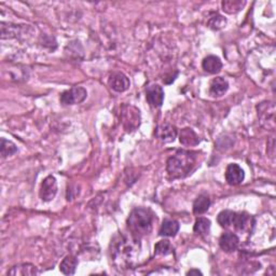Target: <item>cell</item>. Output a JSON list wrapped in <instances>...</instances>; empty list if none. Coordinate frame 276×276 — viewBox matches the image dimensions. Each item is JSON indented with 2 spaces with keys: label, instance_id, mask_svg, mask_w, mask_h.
<instances>
[{
  "label": "cell",
  "instance_id": "19",
  "mask_svg": "<svg viewBox=\"0 0 276 276\" xmlns=\"http://www.w3.org/2000/svg\"><path fill=\"white\" fill-rule=\"evenodd\" d=\"M210 230H211V220L204 217L197 218L193 227L194 233L199 234L201 236H205L210 233Z\"/></svg>",
  "mask_w": 276,
  "mask_h": 276
},
{
  "label": "cell",
  "instance_id": "13",
  "mask_svg": "<svg viewBox=\"0 0 276 276\" xmlns=\"http://www.w3.org/2000/svg\"><path fill=\"white\" fill-rule=\"evenodd\" d=\"M157 136L164 143L174 142L177 137V128L170 124H163L157 128Z\"/></svg>",
  "mask_w": 276,
  "mask_h": 276
},
{
  "label": "cell",
  "instance_id": "12",
  "mask_svg": "<svg viewBox=\"0 0 276 276\" xmlns=\"http://www.w3.org/2000/svg\"><path fill=\"white\" fill-rule=\"evenodd\" d=\"M202 67H203V69L208 72V74L215 75L221 70L222 63L218 56L210 55L203 60Z\"/></svg>",
  "mask_w": 276,
  "mask_h": 276
},
{
  "label": "cell",
  "instance_id": "27",
  "mask_svg": "<svg viewBox=\"0 0 276 276\" xmlns=\"http://www.w3.org/2000/svg\"><path fill=\"white\" fill-rule=\"evenodd\" d=\"M120 242H121V243H120V245H121L122 248H123V247H124V241H120ZM117 249H118V251H121V247L118 246V248H117ZM120 254H121V252H118V256H119Z\"/></svg>",
  "mask_w": 276,
  "mask_h": 276
},
{
  "label": "cell",
  "instance_id": "18",
  "mask_svg": "<svg viewBox=\"0 0 276 276\" xmlns=\"http://www.w3.org/2000/svg\"><path fill=\"white\" fill-rule=\"evenodd\" d=\"M39 272L36 269V267H34L33 264H19L15 265L11 270L8 271V275H22V276H26V275H36L38 274Z\"/></svg>",
  "mask_w": 276,
  "mask_h": 276
},
{
  "label": "cell",
  "instance_id": "17",
  "mask_svg": "<svg viewBox=\"0 0 276 276\" xmlns=\"http://www.w3.org/2000/svg\"><path fill=\"white\" fill-rule=\"evenodd\" d=\"M179 231V223L176 220L165 219L161 226L159 234L161 236H175Z\"/></svg>",
  "mask_w": 276,
  "mask_h": 276
},
{
  "label": "cell",
  "instance_id": "11",
  "mask_svg": "<svg viewBox=\"0 0 276 276\" xmlns=\"http://www.w3.org/2000/svg\"><path fill=\"white\" fill-rule=\"evenodd\" d=\"M229 88L228 81L222 77H217L212 79L210 85V94L212 97H220L226 94Z\"/></svg>",
  "mask_w": 276,
  "mask_h": 276
},
{
  "label": "cell",
  "instance_id": "15",
  "mask_svg": "<svg viewBox=\"0 0 276 276\" xmlns=\"http://www.w3.org/2000/svg\"><path fill=\"white\" fill-rule=\"evenodd\" d=\"M78 267V259L75 256L68 255L60 264L61 272L65 275H74Z\"/></svg>",
  "mask_w": 276,
  "mask_h": 276
},
{
  "label": "cell",
  "instance_id": "26",
  "mask_svg": "<svg viewBox=\"0 0 276 276\" xmlns=\"http://www.w3.org/2000/svg\"><path fill=\"white\" fill-rule=\"evenodd\" d=\"M187 275H202V272L199 270H190Z\"/></svg>",
  "mask_w": 276,
  "mask_h": 276
},
{
  "label": "cell",
  "instance_id": "3",
  "mask_svg": "<svg viewBox=\"0 0 276 276\" xmlns=\"http://www.w3.org/2000/svg\"><path fill=\"white\" fill-rule=\"evenodd\" d=\"M87 92L82 86H74L62 93L61 103L63 105H77L80 104L86 98Z\"/></svg>",
  "mask_w": 276,
  "mask_h": 276
},
{
  "label": "cell",
  "instance_id": "21",
  "mask_svg": "<svg viewBox=\"0 0 276 276\" xmlns=\"http://www.w3.org/2000/svg\"><path fill=\"white\" fill-rule=\"evenodd\" d=\"M249 216L247 213L245 212H239V213H235V217H234V221H233V226L236 230H245L247 228L248 222H249Z\"/></svg>",
  "mask_w": 276,
  "mask_h": 276
},
{
  "label": "cell",
  "instance_id": "5",
  "mask_svg": "<svg viewBox=\"0 0 276 276\" xmlns=\"http://www.w3.org/2000/svg\"><path fill=\"white\" fill-rule=\"evenodd\" d=\"M57 193V182L54 176H48L41 184L39 195L41 200L44 202H50L55 197Z\"/></svg>",
  "mask_w": 276,
  "mask_h": 276
},
{
  "label": "cell",
  "instance_id": "6",
  "mask_svg": "<svg viewBox=\"0 0 276 276\" xmlns=\"http://www.w3.org/2000/svg\"><path fill=\"white\" fill-rule=\"evenodd\" d=\"M146 98L153 107H161L164 101V91L159 85H151L146 88Z\"/></svg>",
  "mask_w": 276,
  "mask_h": 276
},
{
  "label": "cell",
  "instance_id": "22",
  "mask_svg": "<svg viewBox=\"0 0 276 276\" xmlns=\"http://www.w3.org/2000/svg\"><path fill=\"white\" fill-rule=\"evenodd\" d=\"M0 149H1L2 158L10 157V155L18 152V147L15 146V144L4 138L1 139V147H0Z\"/></svg>",
  "mask_w": 276,
  "mask_h": 276
},
{
  "label": "cell",
  "instance_id": "2",
  "mask_svg": "<svg viewBox=\"0 0 276 276\" xmlns=\"http://www.w3.org/2000/svg\"><path fill=\"white\" fill-rule=\"evenodd\" d=\"M153 213L148 208L138 207L131 212L127 219V227L135 238L138 239L151 231Z\"/></svg>",
  "mask_w": 276,
  "mask_h": 276
},
{
  "label": "cell",
  "instance_id": "23",
  "mask_svg": "<svg viewBox=\"0 0 276 276\" xmlns=\"http://www.w3.org/2000/svg\"><path fill=\"white\" fill-rule=\"evenodd\" d=\"M245 2L242 1H236V0H234V1H223L222 2V10L227 13H236L238 12L239 10H241L244 7Z\"/></svg>",
  "mask_w": 276,
  "mask_h": 276
},
{
  "label": "cell",
  "instance_id": "25",
  "mask_svg": "<svg viewBox=\"0 0 276 276\" xmlns=\"http://www.w3.org/2000/svg\"><path fill=\"white\" fill-rule=\"evenodd\" d=\"M226 24H227V20L219 14L213 15V17L208 21V26L212 29H220L222 27H225Z\"/></svg>",
  "mask_w": 276,
  "mask_h": 276
},
{
  "label": "cell",
  "instance_id": "8",
  "mask_svg": "<svg viewBox=\"0 0 276 276\" xmlns=\"http://www.w3.org/2000/svg\"><path fill=\"white\" fill-rule=\"evenodd\" d=\"M133 106H127L123 110V124L127 131H134L139 126V110L136 108L133 110Z\"/></svg>",
  "mask_w": 276,
  "mask_h": 276
},
{
  "label": "cell",
  "instance_id": "10",
  "mask_svg": "<svg viewBox=\"0 0 276 276\" xmlns=\"http://www.w3.org/2000/svg\"><path fill=\"white\" fill-rule=\"evenodd\" d=\"M219 245L223 252L233 253L235 252L238 247L239 238L237 237L236 234H234L232 232H226L220 236Z\"/></svg>",
  "mask_w": 276,
  "mask_h": 276
},
{
  "label": "cell",
  "instance_id": "14",
  "mask_svg": "<svg viewBox=\"0 0 276 276\" xmlns=\"http://www.w3.org/2000/svg\"><path fill=\"white\" fill-rule=\"evenodd\" d=\"M179 142L181 145L186 146V147H192V146L199 145L200 139L193 129L190 127H186L181 129L179 134Z\"/></svg>",
  "mask_w": 276,
  "mask_h": 276
},
{
  "label": "cell",
  "instance_id": "24",
  "mask_svg": "<svg viewBox=\"0 0 276 276\" xmlns=\"http://www.w3.org/2000/svg\"><path fill=\"white\" fill-rule=\"evenodd\" d=\"M171 252V245L169 239H163V241H160L159 243L155 244L154 247V254L158 255V256H165V255H169Z\"/></svg>",
  "mask_w": 276,
  "mask_h": 276
},
{
  "label": "cell",
  "instance_id": "20",
  "mask_svg": "<svg viewBox=\"0 0 276 276\" xmlns=\"http://www.w3.org/2000/svg\"><path fill=\"white\" fill-rule=\"evenodd\" d=\"M235 213H236L235 212H232V211H222L219 215H218L217 221L223 228L232 227Z\"/></svg>",
  "mask_w": 276,
  "mask_h": 276
},
{
  "label": "cell",
  "instance_id": "16",
  "mask_svg": "<svg viewBox=\"0 0 276 276\" xmlns=\"http://www.w3.org/2000/svg\"><path fill=\"white\" fill-rule=\"evenodd\" d=\"M211 207V199L207 194H200L193 203L194 215H202L205 213Z\"/></svg>",
  "mask_w": 276,
  "mask_h": 276
},
{
  "label": "cell",
  "instance_id": "1",
  "mask_svg": "<svg viewBox=\"0 0 276 276\" xmlns=\"http://www.w3.org/2000/svg\"><path fill=\"white\" fill-rule=\"evenodd\" d=\"M196 163V153L192 151L179 150L169 158L166 171L171 179H179L188 176Z\"/></svg>",
  "mask_w": 276,
  "mask_h": 276
},
{
  "label": "cell",
  "instance_id": "4",
  "mask_svg": "<svg viewBox=\"0 0 276 276\" xmlns=\"http://www.w3.org/2000/svg\"><path fill=\"white\" fill-rule=\"evenodd\" d=\"M258 116L261 123L268 128H274L275 126V106L272 102L261 103L257 107Z\"/></svg>",
  "mask_w": 276,
  "mask_h": 276
},
{
  "label": "cell",
  "instance_id": "9",
  "mask_svg": "<svg viewBox=\"0 0 276 276\" xmlns=\"http://www.w3.org/2000/svg\"><path fill=\"white\" fill-rule=\"evenodd\" d=\"M129 85H131V83H129L128 78L124 74H122V72H114V74H112L110 78H109V85L116 92H126L129 87Z\"/></svg>",
  "mask_w": 276,
  "mask_h": 276
},
{
  "label": "cell",
  "instance_id": "7",
  "mask_svg": "<svg viewBox=\"0 0 276 276\" xmlns=\"http://www.w3.org/2000/svg\"><path fill=\"white\" fill-rule=\"evenodd\" d=\"M245 178V173L243 169L236 163H231L228 165L226 170V180L230 186H237L242 184Z\"/></svg>",
  "mask_w": 276,
  "mask_h": 276
}]
</instances>
